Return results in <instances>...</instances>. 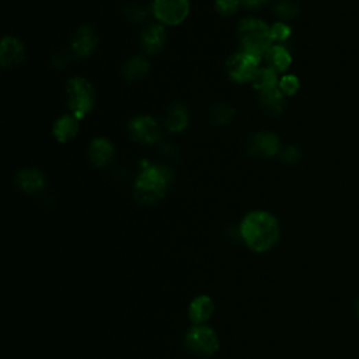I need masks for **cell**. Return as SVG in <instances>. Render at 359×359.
I'll return each mask as SVG.
<instances>
[{
    "label": "cell",
    "mask_w": 359,
    "mask_h": 359,
    "mask_svg": "<svg viewBox=\"0 0 359 359\" xmlns=\"http://www.w3.org/2000/svg\"><path fill=\"white\" fill-rule=\"evenodd\" d=\"M279 223L266 211H254L244 216L240 223V236L247 247L255 253L271 250L279 240Z\"/></svg>",
    "instance_id": "1"
},
{
    "label": "cell",
    "mask_w": 359,
    "mask_h": 359,
    "mask_svg": "<svg viewBox=\"0 0 359 359\" xmlns=\"http://www.w3.org/2000/svg\"><path fill=\"white\" fill-rule=\"evenodd\" d=\"M172 173L167 167L145 165L135 183V200L142 205L159 202L169 188Z\"/></svg>",
    "instance_id": "2"
},
{
    "label": "cell",
    "mask_w": 359,
    "mask_h": 359,
    "mask_svg": "<svg viewBox=\"0 0 359 359\" xmlns=\"http://www.w3.org/2000/svg\"><path fill=\"white\" fill-rule=\"evenodd\" d=\"M238 37L243 47V52L261 59L271 48L273 37L271 28L257 19H247L240 21Z\"/></svg>",
    "instance_id": "3"
},
{
    "label": "cell",
    "mask_w": 359,
    "mask_h": 359,
    "mask_svg": "<svg viewBox=\"0 0 359 359\" xmlns=\"http://www.w3.org/2000/svg\"><path fill=\"white\" fill-rule=\"evenodd\" d=\"M68 102L75 118L82 119L93 108L94 90L90 82L83 78H73L68 82Z\"/></svg>",
    "instance_id": "4"
},
{
    "label": "cell",
    "mask_w": 359,
    "mask_h": 359,
    "mask_svg": "<svg viewBox=\"0 0 359 359\" xmlns=\"http://www.w3.org/2000/svg\"><path fill=\"white\" fill-rule=\"evenodd\" d=\"M184 343L192 352L205 356H211L219 349V337L216 332L202 324L189 329L184 337Z\"/></svg>",
    "instance_id": "5"
},
{
    "label": "cell",
    "mask_w": 359,
    "mask_h": 359,
    "mask_svg": "<svg viewBox=\"0 0 359 359\" xmlns=\"http://www.w3.org/2000/svg\"><path fill=\"white\" fill-rule=\"evenodd\" d=\"M189 13L188 0H154L153 14L167 25L183 23Z\"/></svg>",
    "instance_id": "6"
},
{
    "label": "cell",
    "mask_w": 359,
    "mask_h": 359,
    "mask_svg": "<svg viewBox=\"0 0 359 359\" xmlns=\"http://www.w3.org/2000/svg\"><path fill=\"white\" fill-rule=\"evenodd\" d=\"M258 62L259 59L246 52H240L227 59L226 71L231 79L238 83L253 82L255 73L258 72Z\"/></svg>",
    "instance_id": "7"
},
{
    "label": "cell",
    "mask_w": 359,
    "mask_h": 359,
    "mask_svg": "<svg viewBox=\"0 0 359 359\" xmlns=\"http://www.w3.org/2000/svg\"><path fill=\"white\" fill-rule=\"evenodd\" d=\"M129 134L137 142L153 145L160 139V129L152 117H137L129 122Z\"/></svg>",
    "instance_id": "8"
},
{
    "label": "cell",
    "mask_w": 359,
    "mask_h": 359,
    "mask_svg": "<svg viewBox=\"0 0 359 359\" xmlns=\"http://www.w3.org/2000/svg\"><path fill=\"white\" fill-rule=\"evenodd\" d=\"M279 139L271 132H259L250 141L248 149L253 154L261 157H273L279 152Z\"/></svg>",
    "instance_id": "9"
},
{
    "label": "cell",
    "mask_w": 359,
    "mask_h": 359,
    "mask_svg": "<svg viewBox=\"0 0 359 359\" xmlns=\"http://www.w3.org/2000/svg\"><path fill=\"white\" fill-rule=\"evenodd\" d=\"M25 58L24 45L20 40L13 37H6L2 41V48H0V62L3 68H14L20 65Z\"/></svg>",
    "instance_id": "10"
},
{
    "label": "cell",
    "mask_w": 359,
    "mask_h": 359,
    "mask_svg": "<svg viewBox=\"0 0 359 359\" xmlns=\"http://www.w3.org/2000/svg\"><path fill=\"white\" fill-rule=\"evenodd\" d=\"M97 48V34L90 27H82L72 40V51L79 58L90 56Z\"/></svg>",
    "instance_id": "11"
},
{
    "label": "cell",
    "mask_w": 359,
    "mask_h": 359,
    "mask_svg": "<svg viewBox=\"0 0 359 359\" xmlns=\"http://www.w3.org/2000/svg\"><path fill=\"white\" fill-rule=\"evenodd\" d=\"M213 312H215L213 301L207 295H201V297L195 298L189 303L188 317L195 325H198V324H202L207 320H209L212 317Z\"/></svg>",
    "instance_id": "12"
},
{
    "label": "cell",
    "mask_w": 359,
    "mask_h": 359,
    "mask_svg": "<svg viewBox=\"0 0 359 359\" xmlns=\"http://www.w3.org/2000/svg\"><path fill=\"white\" fill-rule=\"evenodd\" d=\"M16 183L19 188L27 194H37L45 187V178L37 169L21 170L16 177Z\"/></svg>",
    "instance_id": "13"
},
{
    "label": "cell",
    "mask_w": 359,
    "mask_h": 359,
    "mask_svg": "<svg viewBox=\"0 0 359 359\" xmlns=\"http://www.w3.org/2000/svg\"><path fill=\"white\" fill-rule=\"evenodd\" d=\"M142 47L148 55H156L166 44V31L160 25H153L142 32Z\"/></svg>",
    "instance_id": "14"
},
{
    "label": "cell",
    "mask_w": 359,
    "mask_h": 359,
    "mask_svg": "<svg viewBox=\"0 0 359 359\" xmlns=\"http://www.w3.org/2000/svg\"><path fill=\"white\" fill-rule=\"evenodd\" d=\"M114 157V146L104 138H97L90 146V159L95 166L106 167Z\"/></svg>",
    "instance_id": "15"
},
{
    "label": "cell",
    "mask_w": 359,
    "mask_h": 359,
    "mask_svg": "<svg viewBox=\"0 0 359 359\" xmlns=\"http://www.w3.org/2000/svg\"><path fill=\"white\" fill-rule=\"evenodd\" d=\"M78 132H79V122L78 118L75 117L63 115L56 121L54 126V135L60 143L73 139L78 135Z\"/></svg>",
    "instance_id": "16"
},
{
    "label": "cell",
    "mask_w": 359,
    "mask_h": 359,
    "mask_svg": "<svg viewBox=\"0 0 359 359\" xmlns=\"http://www.w3.org/2000/svg\"><path fill=\"white\" fill-rule=\"evenodd\" d=\"M264 56L268 63V68L274 69L275 72H285L292 63L290 54L282 45L271 47Z\"/></svg>",
    "instance_id": "17"
},
{
    "label": "cell",
    "mask_w": 359,
    "mask_h": 359,
    "mask_svg": "<svg viewBox=\"0 0 359 359\" xmlns=\"http://www.w3.org/2000/svg\"><path fill=\"white\" fill-rule=\"evenodd\" d=\"M277 86H278V76L277 72L271 68L258 69V72L253 79V87L261 91V94L275 90Z\"/></svg>",
    "instance_id": "18"
},
{
    "label": "cell",
    "mask_w": 359,
    "mask_h": 359,
    "mask_svg": "<svg viewBox=\"0 0 359 359\" xmlns=\"http://www.w3.org/2000/svg\"><path fill=\"white\" fill-rule=\"evenodd\" d=\"M261 106L268 114L278 115L285 107V94L279 89L261 94Z\"/></svg>",
    "instance_id": "19"
},
{
    "label": "cell",
    "mask_w": 359,
    "mask_h": 359,
    "mask_svg": "<svg viewBox=\"0 0 359 359\" xmlns=\"http://www.w3.org/2000/svg\"><path fill=\"white\" fill-rule=\"evenodd\" d=\"M166 125H167L170 132H181V130H184L188 126V111H187V108L180 103L174 104L169 111Z\"/></svg>",
    "instance_id": "20"
},
{
    "label": "cell",
    "mask_w": 359,
    "mask_h": 359,
    "mask_svg": "<svg viewBox=\"0 0 359 359\" xmlns=\"http://www.w3.org/2000/svg\"><path fill=\"white\" fill-rule=\"evenodd\" d=\"M149 72V63L142 56L130 58L124 67V75L129 80H139Z\"/></svg>",
    "instance_id": "21"
},
{
    "label": "cell",
    "mask_w": 359,
    "mask_h": 359,
    "mask_svg": "<svg viewBox=\"0 0 359 359\" xmlns=\"http://www.w3.org/2000/svg\"><path fill=\"white\" fill-rule=\"evenodd\" d=\"M235 117V108L229 104H216L211 110V118L216 125H227Z\"/></svg>",
    "instance_id": "22"
},
{
    "label": "cell",
    "mask_w": 359,
    "mask_h": 359,
    "mask_svg": "<svg viewBox=\"0 0 359 359\" xmlns=\"http://www.w3.org/2000/svg\"><path fill=\"white\" fill-rule=\"evenodd\" d=\"M275 13L282 19L290 20L299 14V8L293 0H279L275 5Z\"/></svg>",
    "instance_id": "23"
},
{
    "label": "cell",
    "mask_w": 359,
    "mask_h": 359,
    "mask_svg": "<svg viewBox=\"0 0 359 359\" xmlns=\"http://www.w3.org/2000/svg\"><path fill=\"white\" fill-rule=\"evenodd\" d=\"M240 0H216L215 9L220 16H232L238 12Z\"/></svg>",
    "instance_id": "24"
},
{
    "label": "cell",
    "mask_w": 359,
    "mask_h": 359,
    "mask_svg": "<svg viewBox=\"0 0 359 359\" xmlns=\"http://www.w3.org/2000/svg\"><path fill=\"white\" fill-rule=\"evenodd\" d=\"M279 90L285 95H293L299 90V79L293 75H286L279 82Z\"/></svg>",
    "instance_id": "25"
},
{
    "label": "cell",
    "mask_w": 359,
    "mask_h": 359,
    "mask_svg": "<svg viewBox=\"0 0 359 359\" xmlns=\"http://www.w3.org/2000/svg\"><path fill=\"white\" fill-rule=\"evenodd\" d=\"M290 27H288L286 24L283 23H275L273 27H271V37H273V41H285L286 38H289L290 36Z\"/></svg>",
    "instance_id": "26"
},
{
    "label": "cell",
    "mask_w": 359,
    "mask_h": 359,
    "mask_svg": "<svg viewBox=\"0 0 359 359\" xmlns=\"http://www.w3.org/2000/svg\"><path fill=\"white\" fill-rule=\"evenodd\" d=\"M126 16L129 20H132L134 23H142L146 20V12L141 6H130L125 10Z\"/></svg>",
    "instance_id": "27"
},
{
    "label": "cell",
    "mask_w": 359,
    "mask_h": 359,
    "mask_svg": "<svg viewBox=\"0 0 359 359\" xmlns=\"http://www.w3.org/2000/svg\"><path fill=\"white\" fill-rule=\"evenodd\" d=\"M299 159H301V152L297 148L289 146L282 152V160L288 163V165H293V163H297Z\"/></svg>",
    "instance_id": "28"
},
{
    "label": "cell",
    "mask_w": 359,
    "mask_h": 359,
    "mask_svg": "<svg viewBox=\"0 0 359 359\" xmlns=\"http://www.w3.org/2000/svg\"><path fill=\"white\" fill-rule=\"evenodd\" d=\"M240 2H242L244 6L250 8V9H255V8H259V6L266 5V3L268 2V0H240Z\"/></svg>",
    "instance_id": "29"
},
{
    "label": "cell",
    "mask_w": 359,
    "mask_h": 359,
    "mask_svg": "<svg viewBox=\"0 0 359 359\" xmlns=\"http://www.w3.org/2000/svg\"><path fill=\"white\" fill-rule=\"evenodd\" d=\"M355 308H356V313H358V316H359V299L356 301V305H355Z\"/></svg>",
    "instance_id": "30"
}]
</instances>
